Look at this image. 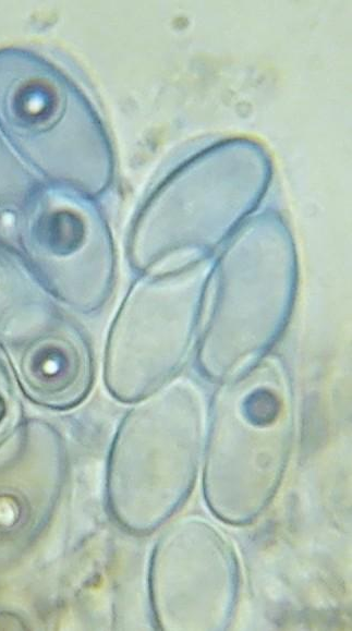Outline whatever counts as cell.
<instances>
[{
	"label": "cell",
	"instance_id": "obj_5",
	"mask_svg": "<svg viewBox=\"0 0 352 631\" xmlns=\"http://www.w3.org/2000/svg\"><path fill=\"white\" fill-rule=\"evenodd\" d=\"M56 313L20 253L0 245V345L34 331Z\"/></svg>",
	"mask_w": 352,
	"mask_h": 631
},
{
	"label": "cell",
	"instance_id": "obj_3",
	"mask_svg": "<svg viewBox=\"0 0 352 631\" xmlns=\"http://www.w3.org/2000/svg\"><path fill=\"white\" fill-rule=\"evenodd\" d=\"M12 100L9 125L25 141L32 136L41 142L39 151L48 153L45 169L50 175L78 194L97 192L95 123L81 92L64 75L40 64L32 77L15 82Z\"/></svg>",
	"mask_w": 352,
	"mask_h": 631
},
{
	"label": "cell",
	"instance_id": "obj_4",
	"mask_svg": "<svg viewBox=\"0 0 352 631\" xmlns=\"http://www.w3.org/2000/svg\"><path fill=\"white\" fill-rule=\"evenodd\" d=\"M23 393L41 406L78 405L94 380V360L83 331L58 312L34 331L1 344Z\"/></svg>",
	"mask_w": 352,
	"mask_h": 631
},
{
	"label": "cell",
	"instance_id": "obj_6",
	"mask_svg": "<svg viewBox=\"0 0 352 631\" xmlns=\"http://www.w3.org/2000/svg\"><path fill=\"white\" fill-rule=\"evenodd\" d=\"M12 384L3 361L0 359V434L8 427L13 411Z\"/></svg>",
	"mask_w": 352,
	"mask_h": 631
},
{
	"label": "cell",
	"instance_id": "obj_2",
	"mask_svg": "<svg viewBox=\"0 0 352 631\" xmlns=\"http://www.w3.org/2000/svg\"><path fill=\"white\" fill-rule=\"evenodd\" d=\"M19 230V253L51 298L82 314L102 307L116 264L106 228L87 196L45 195L28 206Z\"/></svg>",
	"mask_w": 352,
	"mask_h": 631
},
{
	"label": "cell",
	"instance_id": "obj_1",
	"mask_svg": "<svg viewBox=\"0 0 352 631\" xmlns=\"http://www.w3.org/2000/svg\"><path fill=\"white\" fill-rule=\"evenodd\" d=\"M197 265L135 282L109 331L105 381L122 400L139 399L182 364L196 326L203 292Z\"/></svg>",
	"mask_w": 352,
	"mask_h": 631
}]
</instances>
